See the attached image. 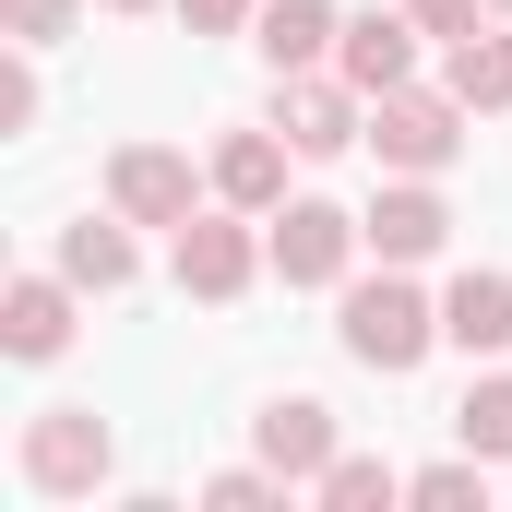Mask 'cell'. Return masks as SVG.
<instances>
[{
    "mask_svg": "<svg viewBox=\"0 0 512 512\" xmlns=\"http://www.w3.org/2000/svg\"><path fill=\"white\" fill-rule=\"evenodd\" d=\"M72 12H84V0H0V36H12V48H60Z\"/></svg>",
    "mask_w": 512,
    "mask_h": 512,
    "instance_id": "cell-20",
    "label": "cell"
},
{
    "mask_svg": "<svg viewBox=\"0 0 512 512\" xmlns=\"http://www.w3.org/2000/svg\"><path fill=\"white\" fill-rule=\"evenodd\" d=\"M12 465H24L36 501H84V489L120 465V441H108L96 405H48V417H24V453H12Z\"/></svg>",
    "mask_w": 512,
    "mask_h": 512,
    "instance_id": "cell-2",
    "label": "cell"
},
{
    "mask_svg": "<svg viewBox=\"0 0 512 512\" xmlns=\"http://www.w3.org/2000/svg\"><path fill=\"white\" fill-rule=\"evenodd\" d=\"M405 501H429V512H489V453H453V465H417V477H405Z\"/></svg>",
    "mask_w": 512,
    "mask_h": 512,
    "instance_id": "cell-18",
    "label": "cell"
},
{
    "mask_svg": "<svg viewBox=\"0 0 512 512\" xmlns=\"http://www.w3.org/2000/svg\"><path fill=\"white\" fill-rule=\"evenodd\" d=\"M108 203H120L131 227H191V215H203V203H191V155L120 143V155H108Z\"/></svg>",
    "mask_w": 512,
    "mask_h": 512,
    "instance_id": "cell-7",
    "label": "cell"
},
{
    "mask_svg": "<svg viewBox=\"0 0 512 512\" xmlns=\"http://www.w3.org/2000/svg\"><path fill=\"white\" fill-rule=\"evenodd\" d=\"M405 12H417L441 48H453V36H477V12H489V0H405Z\"/></svg>",
    "mask_w": 512,
    "mask_h": 512,
    "instance_id": "cell-23",
    "label": "cell"
},
{
    "mask_svg": "<svg viewBox=\"0 0 512 512\" xmlns=\"http://www.w3.org/2000/svg\"><path fill=\"white\" fill-rule=\"evenodd\" d=\"M489 12H512V0H489Z\"/></svg>",
    "mask_w": 512,
    "mask_h": 512,
    "instance_id": "cell-25",
    "label": "cell"
},
{
    "mask_svg": "<svg viewBox=\"0 0 512 512\" xmlns=\"http://www.w3.org/2000/svg\"><path fill=\"white\" fill-rule=\"evenodd\" d=\"M262 465H274L286 489H322V465H334V405H322V393H274V405H262Z\"/></svg>",
    "mask_w": 512,
    "mask_h": 512,
    "instance_id": "cell-8",
    "label": "cell"
},
{
    "mask_svg": "<svg viewBox=\"0 0 512 512\" xmlns=\"http://www.w3.org/2000/svg\"><path fill=\"white\" fill-rule=\"evenodd\" d=\"M262 262H274V239H262L239 203L179 227V286H191V298H215V310H227V298H251V286H262Z\"/></svg>",
    "mask_w": 512,
    "mask_h": 512,
    "instance_id": "cell-5",
    "label": "cell"
},
{
    "mask_svg": "<svg viewBox=\"0 0 512 512\" xmlns=\"http://www.w3.org/2000/svg\"><path fill=\"white\" fill-rule=\"evenodd\" d=\"M334 36H346V24H334L322 0H262V24H251V48L274 60V72H322Z\"/></svg>",
    "mask_w": 512,
    "mask_h": 512,
    "instance_id": "cell-15",
    "label": "cell"
},
{
    "mask_svg": "<svg viewBox=\"0 0 512 512\" xmlns=\"http://www.w3.org/2000/svg\"><path fill=\"white\" fill-rule=\"evenodd\" d=\"M108 12H155V0H108Z\"/></svg>",
    "mask_w": 512,
    "mask_h": 512,
    "instance_id": "cell-24",
    "label": "cell"
},
{
    "mask_svg": "<svg viewBox=\"0 0 512 512\" xmlns=\"http://www.w3.org/2000/svg\"><path fill=\"white\" fill-rule=\"evenodd\" d=\"M417 36H429L417 12H358V24L334 36V72H346L358 96H393V84L417 72Z\"/></svg>",
    "mask_w": 512,
    "mask_h": 512,
    "instance_id": "cell-9",
    "label": "cell"
},
{
    "mask_svg": "<svg viewBox=\"0 0 512 512\" xmlns=\"http://www.w3.org/2000/svg\"><path fill=\"white\" fill-rule=\"evenodd\" d=\"M262 239H274L286 286H346V262L370 251V215H346V203H274Z\"/></svg>",
    "mask_w": 512,
    "mask_h": 512,
    "instance_id": "cell-4",
    "label": "cell"
},
{
    "mask_svg": "<svg viewBox=\"0 0 512 512\" xmlns=\"http://www.w3.org/2000/svg\"><path fill=\"white\" fill-rule=\"evenodd\" d=\"M453 96L465 108H512V36H489V24L453 36Z\"/></svg>",
    "mask_w": 512,
    "mask_h": 512,
    "instance_id": "cell-16",
    "label": "cell"
},
{
    "mask_svg": "<svg viewBox=\"0 0 512 512\" xmlns=\"http://www.w3.org/2000/svg\"><path fill=\"white\" fill-rule=\"evenodd\" d=\"M441 346H465V358H501L512 346V274H453V298H441Z\"/></svg>",
    "mask_w": 512,
    "mask_h": 512,
    "instance_id": "cell-13",
    "label": "cell"
},
{
    "mask_svg": "<svg viewBox=\"0 0 512 512\" xmlns=\"http://www.w3.org/2000/svg\"><path fill=\"white\" fill-rule=\"evenodd\" d=\"M286 155H298L286 131H227V143H215V203L274 215V203H286Z\"/></svg>",
    "mask_w": 512,
    "mask_h": 512,
    "instance_id": "cell-11",
    "label": "cell"
},
{
    "mask_svg": "<svg viewBox=\"0 0 512 512\" xmlns=\"http://www.w3.org/2000/svg\"><path fill=\"white\" fill-rule=\"evenodd\" d=\"M274 489H286L274 465H227V477H203V501H215V512H262Z\"/></svg>",
    "mask_w": 512,
    "mask_h": 512,
    "instance_id": "cell-21",
    "label": "cell"
},
{
    "mask_svg": "<svg viewBox=\"0 0 512 512\" xmlns=\"http://www.w3.org/2000/svg\"><path fill=\"white\" fill-rule=\"evenodd\" d=\"M274 131L298 155H346V143H370V96L346 72H274Z\"/></svg>",
    "mask_w": 512,
    "mask_h": 512,
    "instance_id": "cell-6",
    "label": "cell"
},
{
    "mask_svg": "<svg viewBox=\"0 0 512 512\" xmlns=\"http://www.w3.org/2000/svg\"><path fill=\"white\" fill-rule=\"evenodd\" d=\"M322 501L334 512H382V501H405V477L370 465V453H334V465H322Z\"/></svg>",
    "mask_w": 512,
    "mask_h": 512,
    "instance_id": "cell-19",
    "label": "cell"
},
{
    "mask_svg": "<svg viewBox=\"0 0 512 512\" xmlns=\"http://www.w3.org/2000/svg\"><path fill=\"white\" fill-rule=\"evenodd\" d=\"M60 274H72L84 298H120V286H131V215H120V203L84 215V227H60Z\"/></svg>",
    "mask_w": 512,
    "mask_h": 512,
    "instance_id": "cell-14",
    "label": "cell"
},
{
    "mask_svg": "<svg viewBox=\"0 0 512 512\" xmlns=\"http://www.w3.org/2000/svg\"><path fill=\"white\" fill-rule=\"evenodd\" d=\"M465 96H417V84H393V96H370V143H382L393 179H441L453 155H465Z\"/></svg>",
    "mask_w": 512,
    "mask_h": 512,
    "instance_id": "cell-3",
    "label": "cell"
},
{
    "mask_svg": "<svg viewBox=\"0 0 512 512\" xmlns=\"http://www.w3.org/2000/svg\"><path fill=\"white\" fill-rule=\"evenodd\" d=\"M72 298H84L72 274H12L0 286V346L12 358H60L72 346Z\"/></svg>",
    "mask_w": 512,
    "mask_h": 512,
    "instance_id": "cell-10",
    "label": "cell"
},
{
    "mask_svg": "<svg viewBox=\"0 0 512 512\" xmlns=\"http://www.w3.org/2000/svg\"><path fill=\"white\" fill-rule=\"evenodd\" d=\"M453 429H465V453H489V465H512V370H489V382H465V405H453Z\"/></svg>",
    "mask_w": 512,
    "mask_h": 512,
    "instance_id": "cell-17",
    "label": "cell"
},
{
    "mask_svg": "<svg viewBox=\"0 0 512 512\" xmlns=\"http://www.w3.org/2000/svg\"><path fill=\"white\" fill-rule=\"evenodd\" d=\"M441 239H453V203H441L429 179H393L382 203H370V251L382 262H429Z\"/></svg>",
    "mask_w": 512,
    "mask_h": 512,
    "instance_id": "cell-12",
    "label": "cell"
},
{
    "mask_svg": "<svg viewBox=\"0 0 512 512\" xmlns=\"http://www.w3.org/2000/svg\"><path fill=\"white\" fill-rule=\"evenodd\" d=\"M334 334H346V358H358V370L405 382V370H417V358L441 346V310H429V298L405 286V262H382L370 286H346V322H334Z\"/></svg>",
    "mask_w": 512,
    "mask_h": 512,
    "instance_id": "cell-1",
    "label": "cell"
},
{
    "mask_svg": "<svg viewBox=\"0 0 512 512\" xmlns=\"http://www.w3.org/2000/svg\"><path fill=\"white\" fill-rule=\"evenodd\" d=\"M179 24H191V36H251L262 0H179Z\"/></svg>",
    "mask_w": 512,
    "mask_h": 512,
    "instance_id": "cell-22",
    "label": "cell"
}]
</instances>
